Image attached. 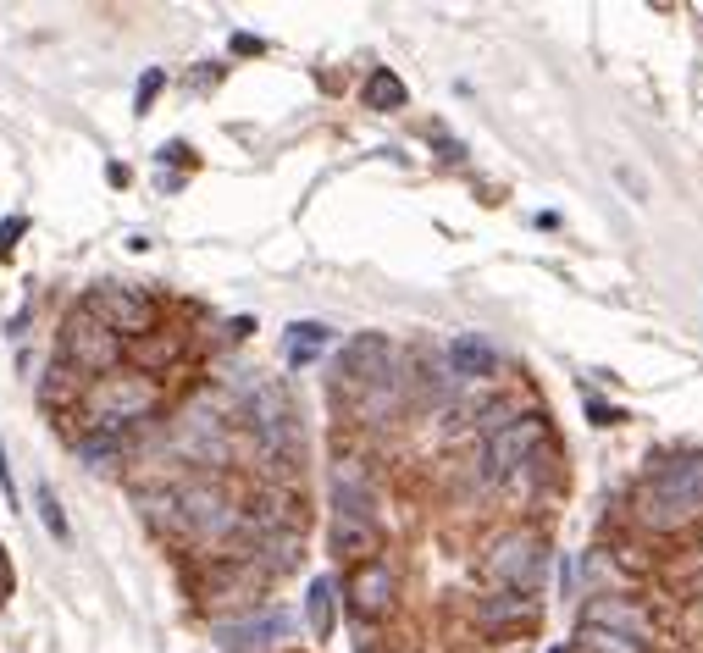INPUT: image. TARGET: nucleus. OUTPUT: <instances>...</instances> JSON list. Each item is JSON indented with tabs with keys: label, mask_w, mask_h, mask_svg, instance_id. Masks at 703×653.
Wrapping results in <instances>:
<instances>
[{
	"label": "nucleus",
	"mask_w": 703,
	"mask_h": 653,
	"mask_svg": "<svg viewBox=\"0 0 703 653\" xmlns=\"http://www.w3.org/2000/svg\"><path fill=\"white\" fill-rule=\"evenodd\" d=\"M172 360H178V338H167V333L133 338V366H139V377H150V371L172 366Z\"/></svg>",
	"instance_id": "4be33fe9"
},
{
	"label": "nucleus",
	"mask_w": 703,
	"mask_h": 653,
	"mask_svg": "<svg viewBox=\"0 0 703 653\" xmlns=\"http://www.w3.org/2000/svg\"><path fill=\"white\" fill-rule=\"evenodd\" d=\"M405 100H410V89H405V78H399V72L377 67L366 78V111H399Z\"/></svg>",
	"instance_id": "412c9836"
},
{
	"label": "nucleus",
	"mask_w": 703,
	"mask_h": 653,
	"mask_svg": "<svg viewBox=\"0 0 703 653\" xmlns=\"http://www.w3.org/2000/svg\"><path fill=\"white\" fill-rule=\"evenodd\" d=\"M233 50H239V56H261V39H250V34H239V39H233Z\"/></svg>",
	"instance_id": "c85d7f7f"
},
{
	"label": "nucleus",
	"mask_w": 703,
	"mask_h": 653,
	"mask_svg": "<svg viewBox=\"0 0 703 653\" xmlns=\"http://www.w3.org/2000/svg\"><path fill=\"white\" fill-rule=\"evenodd\" d=\"M12 593V565H6V548H0V598Z\"/></svg>",
	"instance_id": "c756f323"
},
{
	"label": "nucleus",
	"mask_w": 703,
	"mask_h": 653,
	"mask_svg": "<svg viewBox=\"0 0 703 653\" xmlns=\"http://www.w3.org/2000/svg\"><path fill=\"white\" fill-rule=\"evenodd\" d=\"M698 554H703V543H698Z\"/></svg>",
	"instance_id": "7c9ffc66"
},
{
	"label": "nucleus",
	"mask_w": 703,
	"mask_h": 653,
	"mask_svg": "<svg viewBox=\"0 0 703 653\" xmlns=\"http://www.w3.org/2000/svg\"><path fill=\"white\" fill-rule=\"evenodd\" d=\"M84 388L89 382L78 377L67 360H56V366L39 377V404H45V410H72V404H84Z\"/></svg>",
	"instance_id": "f3484780"
},
{
	"label": "nucleus",
	"mask_w": 703,
	"mask_h": 653,
	"mask_svg": "<svg viewBox=\"0 0 703 653\" xmlns=\"http://www.w3.org/2000/svg\"><path fill=\"white\" fill-rule=\"evenodd\" d=\"M305 620H310V637H316V642L333 637V620H338V587H333V576H316V582H310Z\"/></svg>",
	"instance_id": "a211bd4d"
},
{
	"label": "nucleus",
	"mask_w": 703,
	"mask_h": 653,
	"mask_svg": "<svg viewBox=\"0 0 703 653\" xmlns=\"http://www.w3.org/2000/svg\"><path fill=\"white\" fill-rule=\"evenodd\" d=\"M637 521L648 532H681V526L703 521V454L665 460L637 487Z\"/></svg>",
	"instance_id": "f257e3e1"
},
{
	"label": "nucleus",
	"mask_w": 703,
	"mask_h": 653,
	"mask_svg": "<svg viewBox=\"0 0 703 653\" xmlns=\"http://www.w3.org/2000/svg\"><path fill=\"white\" fill-rule=\"evenodd\" d=\"M582 404H587V416H593V427H615V421H620V410H615V404L593 399V393H582Z\"/></svg>",
	"instance_id": "bb28decb"
},
{
	"label": "nucleus",
	"mask_w": 703,
	"mask_h": 653,
	"mask_svg": "<svg viewBox=\"0 0 703 653\" xmlns=\"http://www.w3.org/2000/svg\"><path fill=\"white\" fill-rule=\"evenodd\" d=\"M449 371H454V377L482 382V377H493V371H499V349H493L482 333H454V344H449Z\"/></svg>",
	"instance_id": "2eb2a0df"
},
{
	"label": "nucleus",
	"mask_w": 703,
	"mask_h": 653,
	"mask_svg": "<svg viewBox=\"0 0 703 653\" xmlns=\"http://www.w3.org/2000/svg\"><path fill=\"white\" fill-rule=\"evenodd\" d=\"M0 493H6V499H17V487H12V465H6V443H0Z\"/></svg>",
	"instance_id": "cd10ccee"
},
{
	"label": "nucleus",
	"mask_w": 703,
	"mask_h": 653,
	"mask_svg": "<svg viewBox=\"0 0 703 653\" xmlns=\"http://www.w3.org/2000/svg\"><path fill=\"white\" fill-rule=\"evenodd\" d=\"M288 631H294V615H283V609H261V615H244V620L216 626V642L233 648V653H266V648H277V642H288Z\"/></svg>",
	"instance_id": "9b49d317"
},
{
	"label": "nucleus",
	"mask_w": 703,
	"mask_h": 653,
	"mask_svg": "<svg viewBox=\"0 0 703 653\" xmlns=\"http://www.w3.org/2000/svg\"><path fill=\"white\" fill-rule=\"evenodd\" d=\"M399 355H394V344L382 333H360V338H349L344 344V355H338V377L349 382V388H382V382H394L399 377Z\"/></svg>",
	"instance_id": "6e6552de"
},
{
	"label": "nucleus",
	"mask_w": 703,
	"mask_h": 653,
	"mask_svg": "<svg viewBox=\"0 0 703 653\" xmlns=\"http://www.w3.org/2000/svg\"><path fill=\"white\" fill-rule=\"evenodd\" d=\"M543 570H549V548L537 532H504L499 543L488 548V576L504 582L510 593H526L532 598L543 587Z\"/></svg>",
	"instance_id": "7ed1b4c3"
},
{
	"label": "nucleus",
	"mask_w": 703,
	"mask_h": 653,
	"mask_svg": "<svg viewBox=\"0 0 703 653\" xmlns=\"http://www.w3.org/2000/svg\"><path fill=\"white\" fill-rule=\"evenodd\" d=\"M34 504H39V521L50 526V537H67V515H61L56 487H50V482H39V487H34Z\"/></svg>",
	"instance_id": "5701e85b"
},
{
	"label": "nucleus",
	"mask_w": 703,
	"mask_h": 653,
	"mask_svg": "<svg viewBox=\"0 0 703 653\" xmlns=\"http://www.w3.org/2000/svg\"><path fill=\"white\" fill-rule=\"evenodd\" d=\"M84 316H95L100 327H106V333H117V338H144V333H155V299L139 294V288H122V283L89 288Z\"/></svg>",
	"instance_id": "20e7f679"
},
{
	"label": "nucleus",
	"mask_w": 703,
	"mask_h": 653,
	"mask_svg": "<svg viewBox=\"0 0 703 653\" xmlns=\"http://www.w3.org/2000/svg\"><path fill=\"white\" fill-rule=\"evenodd\" d=\"M582 642H587V653H648L643 642H632V637H615V631H587V626H582Z\"/></svg>",
	"instance_id": "b1692460"
},
{
	"label": "nucleus",
	"mask_w": 703,
	"mask_h": 653,
	"mask_svg": "<svg viewBox=\"0 0 703 653\" xmlns=\"http://www.w3.org/2000/svg\"><path fill=\"white\" fill-rule=\"evenodd\" d=\"M327 349H333V327H327V321H294V327L283 333V360L294 371L299 366H316Z\"/></svg>",
	"instance_id": "dca6fc26"
},
{
	"label": "nucleus",
	"mask_w": 703,
	"mask_h": 653,
	"mask_svg": "<svg viewBox=\"0 0 703 653\" xmlns=\"http://www.w3.org/2000/svg\"><path fill=\"white\" fill-rule=\"evenodd\" d=\"M394 598H399V576L388 559H366L349 576V609H355V620H382L394 609Z\"/></svg>",
	"instance_id": "9d476101"
},
{
	"label": "nucleus",
	"mask_w": 703,
	"mask_h": 653,
	"mask_svg": "<svg viewBox=\"0 0 703 653\" xmlns=\"http://www.w3.org/2000/svg\"><path fill=\"white\" fill-rule=\"evenodd\" d=\"M327 543H333L338 559H360V565H366V559L377 554L382 532H377V521H371V515H333V532H327Z\"/></svg>",
	"instance_id": "ddd939ff"
},
{
	"label": "nucleus",
	"mask_w": 703,
	"mask_h": 653,
	"mask_svg": "<svg viewBox=\"0 0 703 653\" xmlns=\"http://www.w3.org/2000/svg\"><path fill=\"white\" fill-rule=\"evenodd\" d=\"M239 504L227 499L216 482H194V487H178V526L194 537V543H211V537H227L239 526Z\"/></svg>",
	"instance_id": "423d86ee"
},
{
	"label": "nucleus",
	"mask_w": 703,
	"mask_h": 653,
	"mask_svg": "<svg viewBox=\"0 0 703 653\" xmlns=\"http://www.w3.org/2000/svg\"><path fill=\"white\" fill-rule=\"evenodd\" d=\"M172 449L189 454L194 465H227V454H233V443H227V421L216 416L211 404H200V410H189V416H183Z\"/></svg>",
	"instance_id": "1a4fd4ad"
},
{
	"label": "nucleus",
	"mask_w": 703,
	"mask_h": 653,
	"mask_svg": "<svg viewBox=\"0 0 703 653\" xmlns=\"http://www.w3.org/2000/svg\"><path fill=\"white\" fill-rule=\"evenodd\" d=\"M587 631H615V637H632V642H648L654 637V620H648V609L637 604V598H620V593H604L587 604L582 615Z\"/></svg>",
	"instance_id": "f8f14e48"
},
{
	"label": "nucleus",
	"mask_w": 703,
	"mask_h": 653,
	"mask_svg": "<svg viewBox=\"0 0 703 653\" xmlns=\"http://www.w3.org/2000/svg\"><path fill=\"white\" fill-rule=\"evenodd\" d=\"M155 404H161L155 377H139V371H122V366L84 388V410L95 432H128L133 421L155 416Z\"/></svg>",
	"instance_id": "f03ea898"
},
{
	"label": "nucleus",
	"mask_w": 703,
	"mask_h": 653,
	"mask_svg": "<svg viewBox=\"0 0 703 653\" xmlns=\"http://www.w3.org/2000/svg\"><path fill=\"white\" fill-rule=\"evenodd\" d=\"M23 233H28V216H6V222H0V261L17 250V238Z\"/></svg>",
	"instance_id": "a878e982"
},
{
	"label": "nucleus",
	"mask_w": 703,
	"mask_h": 653,
	"mask_svg": "<svg viewBox=\"0 0 703 653\" xmlns=\"http://www.w3.org/2000/svg\"><path fill=\"white\" fill-rule=\"evenodd\" d=\"M543 438H549V416H515L510 427H499L488 438V449H482V476H488V482L515 476L537 449H543Z\"/></svg>",
	"instance_id": "0eeeda50"
},
{
	"label": "nucleus",
	"mask_w": 703,
	"mask_h": 653,
	"mask_svg": "<svg viewBox=\"0 0 703 653\" xmlns=\"http://www.w3.org/2000/svg\"><path fill=\"white\" fill-rule=\"evenodd\" d=\"M477 620L482 626H526V620H537V598L526 593H493L477 604Z\"/></svg>",
	"instance_id": "6ab92c4d"
},
{
	"label": "nucleus",
	"mask_w": 703,
	"mask_h": 653,
	"mask_svg": "<svg viewBox=\"0 0 703 653\" xmlns=\"http://www.w3.org/2000/svg\"><path fill=\"white\" fill-rule=\"evenodd\" d=\"M161 84H167V72H161V67H150V72H144V78H139V89H133V111H139V117H144V111L155 106V95H161Z\"/></svg>",
	"instance_id": "393cba45"
},
{
	"label": "nucleus",
	"mask_w": 703,
	"mask_h": 653,
	"mask_svg": "<svg viewBox=\"0 0 703 653\" xmlns=\"http://www.w3.org/2000/svg\"><path fill=\"white\" fill-rule=\"evenodd\" d=\"M333 515H371V521H377L371 482L355 460H338V471H333Z\"/></svg>",
	"instance_id": "4468645a"
},
{
	"label": "nucleus",
	"mask_w": 703,
	"mask_h": 653,
	"mask_svg": "<svg viewBox=\"0 0 703 653\" xmlns=\"http://www.w3.org/2000/svg\"><path fill=\"white\" fill-rule=\"evenodd\" d=\"M72 449H78V460H84L89 471H117L122 454H128V443H122V432H95V427H89Z\"/></svg>",
	"instance_id": "aec40b11"
},
{
	"label": "nucleus",
	"mask_w": 703,
	"mask_h": 653,
	"mask_svg": "<svg viewBox=\"0 0 703 653\" xmlns=\"http://www.w3.org/2000/svg\"><path fill=\"white\" fill-rule=\"evenodd\" d=\"M61 360H67L78 377H106V371L122 366V338L106 333L95 316H78L67 321V333H61Z\"/></svg>",
	"instance_id": "39448f33"
}]
</instances>
